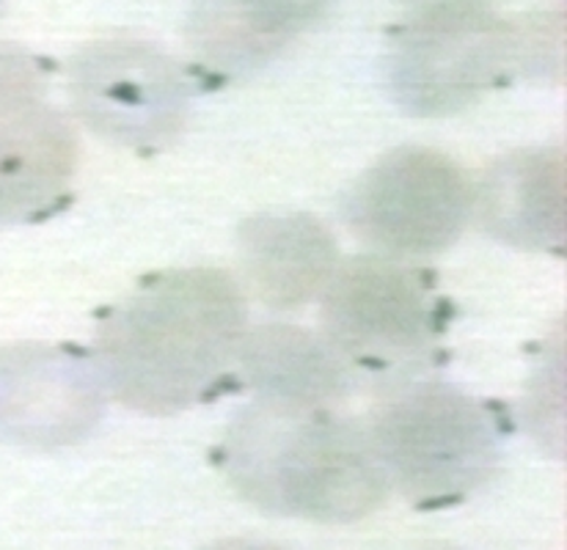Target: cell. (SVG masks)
<instances>
[{
  "mask_svg": "<svg viewBox=\"0 0 567 550\" xmlns=\"http://www.w3.org/2000/svg\"><path fill=\"white\" fill-rule=\"evenodd\" d=\"M246 303L220 270L193 268L146 278L102 320L96 366L122 405L177 413L204 399L246 339Z\"/></svg>",
  "mask_w": 567,
  "mask_h": 550,
  "instance_id": "obj_1",
  "label": "cell"
},
{
  "mask_svg": "<svg viewBox=\"0 0 567 550\" xmlns=\"http://www.w3.org/2000/svg\"><path fill=\"white\" fill-rule=\"evenodd\" d=\"M231 485L259 507L315 523H355L389 492L370 433L337 407L259 399L229 427Z\"/></svg>",
  "mask_w": 567,
  "mask_h": 550,
  "instance_id": "obj_2",
  "label": "cell"
},
{
  "mask_svg": "<svg viewBox=\"0 0 567 550\" xmlns=\"http://www.w3.org/2000/svg\"><path fill=\"white\" fill-rule=\"evenodd\" d=\"M70 89L94 133L133 149L168 146L188 122L185 72L163 50L135 39H107L81 50Z\"/></svg>",
  "mask_w": 567,
  "mask_h": 550,
  "instance_id": "obj_7",
  "label": "cell"
},
{
  "mask_svg": "<svg viewBox=\"0 0 567 550\" xmlns=\"http://www.w3.org/2000/svg\"><path fill=\"white\" fill-rule=\"evenodd\" d=\"M370 433L389 485L430 507L474 492L498 465L491 413L455 385H405L372 416Z\"/></svg>",
  "mask_w": 567,
  "mask_h": 550,
  "instance_id": "obj_3",
  "label": "cell"
},
{
  "mask_svg": "<svg viewBox=\"0 0 567 550\" xmlns=\"http://www.w3.org/2000/svg\"><path fill=\"white\" fill-rule=\"evenodd\" d=\"M102 374L92 361L48 344L0 347V440L59 449L94 429Z\"/></svg>",
  "mask_w": 567,
  "mask_h": 550,
  "instance_id": "obj_8",
  "label": "cell"
},
{
  "mask_svg": "<svg viewBox=\"0 0 567 550\" xmlns=\"http://www.w3.org/2000/svg\"><path fill=\"white\" fill-rule=\"evenodd\" d=\"M237 364L259 399L333 407L348 391L337 353L300 328L268 325L246 333Z\"/></svg>",
  "mask_w": 567,
  "mask_h": 550,
  "instance_id": "obj_13",
  "label": "cell"
},
{
  "mask_svg": "<svg viewBox=\"0 0 567 550\" xmlns=\"http://www.w3.org/2000/svg\"><path fill=\"white\" fill-rule=\"evenodd\" d=\"M209 550H279V548L268 546V542H257V540H224Z\"/></svg>",
  "mask_w": 567,
  "mask_h": 550,
  "instance_id": "obj_16",
  "label": "cell"
},
{
  "mask_svg": "<svg viewBox=\"0 0 567 550\" xmlns=\"http://www.w3.org/2000/svg\"><path fill=\"white\" fill-rule=\"evenodd\" d=\"M322 328L342 364L408 369L439 336V305L419 273L361 257L337 264L322 289Z\"/></svg>",
  "mask_w": 567,
  "mask_h": 550,
  "instance_id": "obj_6",
  "label": "cell"
},
{
  "mask_svg": "<svg viewBox=\"0 0 567 550\" xmlns=\"http://www.w3.org/2000/svg\"><path fill=\"white\" fill-rule=\"evenodd\" d=\"M248 283L274 309H292L322 294L337 270V240L306 212L254 215L240 229Z\"/></svg>",
  "mask_w": 567,
  "mask_h": 550,
  "instance_id": "obj_11",
  "label": "cell"
},
{
  "mask_svg": "<svg viewBox=\"0 0 567 550\" xmlns=\"http://www.w3.org/2000/svg\"><path fill=\"white\" fill-rule=\"evenodd\" d=\"M75 168V133L59 113L0 118V226L50 212L70 190Z\"/></svg>",
  "mask_w": 567,
  "mask_h": 550,
  "instance_id": "obj_12",
  "label": "cell"
},
{
  "mask_svg": "<svg viewBox=\"0 0 567 550\" xmlns=\"http://www.w3.org/2000/svg\"><path fill=\"white\" fill-rule=\"evenodd\" d=\"M480 226L515 248H559L565 242V146L515 149L493 163L472 196Z\"/></svg>",
  "mask_w": 567,
  "mask_h": 550,
  "instance_id": "obj_9",
  "label": "cell"
},
{
  "mask_svg": "<svg viewBox=\"0 0 567 550\" xmlns=\"http://www.w3.org/2000/svg\"><path fill=\"white\" fill-rule=\"evenodd\" d=\"M413 14H427V11L444 9H493V0H402Z\"/></svg>",
  "mask_w": 567,
  "mask_h": 550,
  "instance_id": "obj_15",
  "label": "cell"
},
{
  "mask_svg": "<svg viewBox=\"0 0 567 550\" xmlns=\"http://www.w3.org/2000/svg\"><path fill=\"white\" fill-rule=\"evenodd\" d=\"M472 196V183L452 157L400 146L355 179L344 220L380 257H433L461 237Z\"/></svg>",
  "mask_w": 567,
  "mask_h": 550,
  "instance_id": "obj_4",
  "label": "cell"
},
{
  "mask_svg": "<svg viewBox=\"0 0 567 550\" xmlns=\"http://www.w3.org/2000/svg\"><path fill=\"white\" fill-rule=\"evenodd\" d=\"M333 0H193L190 48L215 72L240 77L262 70Z\"/></svg>",
  "mask_w": 567,
  "mask_h": 550,
  "instance_id": "obj_10",
  "label": "cell"
},
{
  "mask_svg": "<svg viewBox=\"0 0 567 550\" xmlns=\"http://www.w3.org/2000/svg\"><path fill=\"white\" fill-rule=\"evenodd\" d=\"M39 96H42V75L31 53L14 44H0V118L33 111Z\"/></svg>",
  "mask_w": 567,
  "mask_h": 550,
  "instance_id": "obj_14",
  "label": "cell"
},
{
  "mask_svg": "<svg viewBox=\"0 0 567 550\" xmlns=\"http://www.w3.org/2000/svg\"><path fill=\"white\" fill-rule=\"evenodd\" d=\"M515 64V25L493 9L413 14L389 53V89L411 116L466 111Z\"/></svg>",
  "mask_w": 567,
  "mask_h": 550,
  "instance_id": "obj_5",
  "label": "cell"
}]
</instances>
